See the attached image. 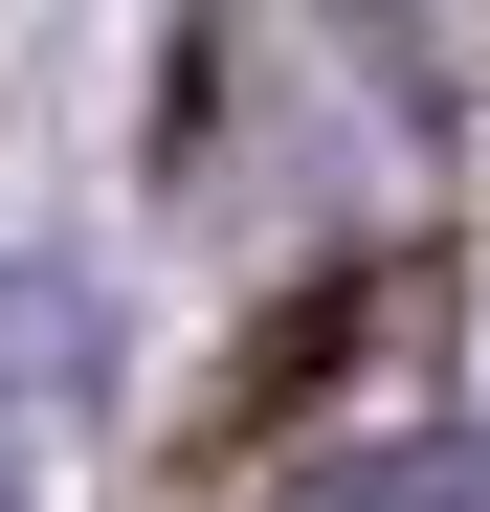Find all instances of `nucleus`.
Wrapping results in <instances>:
<instances>
[{"instance_id":"f257e3e1","label":"nucleus","mask_w":490,"mask_h":512,"mask_svg":"<svg viewBox=\"0 0 490 512\" xmlns=\"http://www.w3.org/2000/svg\"><path fill=\"white\" fill-rule=\"evenodd\" d=\"M0 423H112V312L67 268H0Z\"/></svg>"},{"instance_id":"f03ea898","label":"nucleus","mask_w":490,"mask_h":512,"mask_svg":"<svg viewBox=\"0 0 490 512\" xmlns=\"http://www.w3.org/2000/svg\"><path fill=\"white\" fill-rule=\"evenodd\" d=\"M290 512H490V446H335L290 468Z\"/></svg>"},{"instance_id":"7ed1b4c3","label":"nucleus","mask_w":490,"mask_h":512,"mask_svg":"<svg viewBox=\"0 0 490 512\" xmlns=\"http://www.w3.org/2000/svg\"><path fill=\"white\" fill-rule=\"evenodd\" d=\"M23 490H45V423H0V512H23Z\"/></svg>"}]
</instances>
